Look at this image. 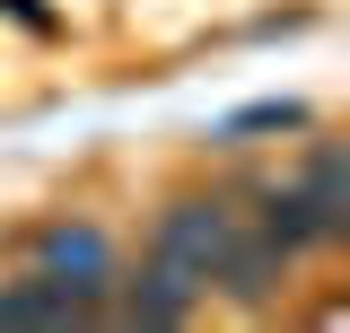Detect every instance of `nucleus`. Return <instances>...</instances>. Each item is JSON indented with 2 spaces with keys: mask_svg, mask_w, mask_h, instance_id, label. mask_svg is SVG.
I'll return each mask as SVG.
<instances>
[{
  "mask_svg": "<svg viewBox=\"0 0 350 333\" xmlns=\"http://www.w3.org/2000/svg\"><path fill=\"white\" fill-rule=\"evenodd\" d=\"M228 237H237V210H228V202H202V193H184V202L158 210L149 254H158V263H175V272H193V281L211 290V263L228 254Z\"/></svg>",
  "mask_w": 350,
  "mask_h": 333,
  "instance_id": "nucleus-1",
  "label": "nucleus"
},
{
  "mask_svg": "<svg viewBox=\"0 0 350 333\" xmlns=\"http://www.w3.org/2000/svg\"><path fill=\"white\" fill-rule=\"evenodd\" d=\"M245 132H306V106H245V114L219 123V149H237Z\"/></svg>",
  "mask_w": 350,
  "mask_h": 333,
  "instance_id": "nucleus-6",
  "label": "nucleus"
},
{
  "mask_svg": "<svg viewBox=\"0 0 350 333\" xmlns=\"http://www.w3.org/2000/svg\"><path fill=\"white\" fill-rule=\"evenodd\" d=\"M280 281H289V254L271 246L262 228H237V237H228V254L211 263V290H228L245 316H262V307L280 298Z\"/></svg>",
  "mask_w": 350,
  "mask_h": 333,
  "instance_id": "nucleus-4",
  "label": "nucleus"
},
{
  "mask_svg": "<svg viewBox=\"0 0 350 333\" xmlns=\"http://www.w3.org/2000/svg\"><path fill=\"white\" fill-rule=\"evenodd\" d=\"M289 184H298L306 210L324 219V237L342 246V237H350V149L333 140V132H324V140H306V166L289 175Z\"/></svg>",
  "mask_w": 350,
  "mask_h": 333,
  "instance_id": "nucleus-5",
  "label": "nucleus"
},
{
  "mask_svg": "<svg viewBox=\"0 0 350 333\" xmlns=\"http://www.w3.org/2000/svg\"><path fill=\"white\" fill-rule=\"evenodd\" d=\"M202 281L193 272H175V263H140V272H114V290H105V316H123V325H184L193 307H202Z\"/></svg>",
  "mask_w": 350,
  "mask_h": 333,
  "instance_id": "nucleus-3",
  "label": "nucleus"
},
{
  "mask_svg": "<svg viewBox=\"0 0 350 333\" xmlns=\"http://www.w3.org/2000/svg\"><path fill=\"white\" fill-rule=\"evenodd\" d=\"M36 272H44V281H62V290H88L96 307H105L123 254H114L105 228H88V219H53V228H36Z\"/></svg>",
  "mask_w": 350,
  "mask_h": 333,
  "instance_id": "nucleus-2",
  "label": "nucleus"
}]
</instances>
